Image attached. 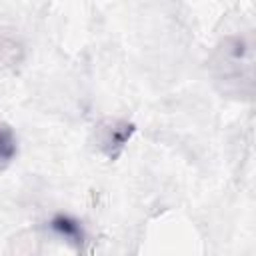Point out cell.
I'll list each match as a JSON object with an SVG mask.
<instances>
[{
    "label": "cell",
    "instance_id": "1",
    "mask_svg": "<svg viewBox=\"0 0 256 256\" xmlns=\"http://www.w3.org/2000/svg\"><path fill=\"white\" fill-rule=\"evenodd\" d=\"M100 130V136H98V142H100V148L110 156V158H116L120 154V150L124 148L126 140L130 138L132 134V124L124 122V120H106L104 124L98 126Z\"/></svg>",
    "mask_w": 256,
    "mask_h": 256
},
{
    "label": "cell",
    "instance_id": "2",
    "mask_svg": "<svg viewBox=\"0 0 256 256\" xmlns=\"http://www.w3.org/2000/svg\"><path fill=\"white\" fill-rule=\"evenodd\" d=\"M50 228H52L60 238H64V240L70 242V244L82 246L84 240H86V234H84V230H82V224H80L78 220L66 216V214L54 216V218L50 220Z\"/></svg>",
    "mask_w": 256,
    "mask_h": 256
},
{
    "label": "cell",
    "instance_id": "3",
    "mask_svg": "<svg viewBox=\"0 0 256 256\" xmlns=\"http://www.w3.org/2000/svg\"><path fill=\"white\" fill-rule=\"evenodd\" d=\"M18 152V142L16 134L8 124L0 122V168H6Z\"/></svg>",
    "mask_w": 256,
    "mask_h": 256
}]
</instances>
